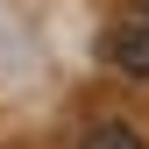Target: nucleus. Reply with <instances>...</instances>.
Wrapping results in <instances>:
<instances>
[{"label":"nucleus","mask_w":149,"mask_h":149,"mask_svg":"<svg viewBox=\"0 0 149 149\" xmlns=\"http://www.w3.org/2000/svg\"><path fill=\"white\" fill-rule=\"evenodd\" d=\"M85 149H149V142H142L128 121H100V128L85 135Z\"/></svg>","instance_id":"nucleus-2"},{"label":"nucleus","mask_w":149,"mask_h":149,"mask_svg":"<svg viewBox=\"0 0 149 149\" xmlns=\"http://www.w3.org/2000/svg\"><path fill=\"white\" fill-rule=\"evenodd\" d=\"M100 50H107V64L121 78H149V0H128V14L107 29Z\"/></svg>","instance_id":"nucleus-1"}]
</instances>
